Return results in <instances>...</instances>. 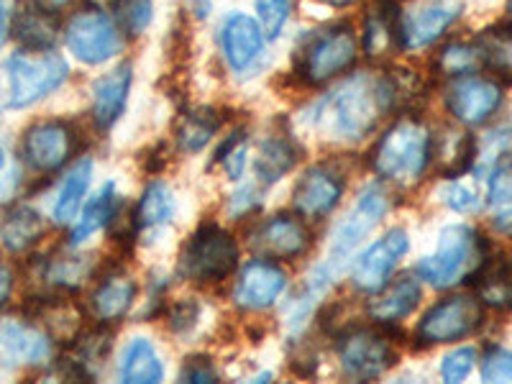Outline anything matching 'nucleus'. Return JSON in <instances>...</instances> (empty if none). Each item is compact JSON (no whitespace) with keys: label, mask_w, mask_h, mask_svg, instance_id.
<instances>
[{"label":"nucleus","mask_w":512,"mask_h":384,"mask_svg":"<svg viewBox=\"0 0 512 384\" xmlns=\"http://www.w3.org/2000/svg\"><path fill=\"white\" fill-rule=\"evenodd\" d=\"M510 13H512V0H510Z\"/></svg>","instance_id":"nucleus-55"},{"label":"nucleus","mask_w":512,"mask_h":384,"mask_svg":"<svg viewBox=\"0 0 512 384\" xmlns=\"http://www.w3.org/2000/svg\"><path fill=\"white\" fill-rule=\"evenodd\" d=\"M44 228L47 223L39 210H34L31 205H13L3 213V221H0V241L8 251L21 254L44 236Z\"/></svg>","instance_id":"nucleus-25"},{"label":"nucleus","mask_w":512,"mask_h":384,"mask_svg":"<svg viewBox=\"0 0 512 384\" xmlns=\"http://www.w3.org/2000/svg\"><path fill=\"white\" fill-rule=\"evenodd\" d=\"M256 21L262 24L264 34L269 41L280 39L282 31L290 24L292 11H295V0H254Z\"/></svg>","instance_id":"nucleus-40"},{"label":"nucleus","mask_w":512,"mask_h":384,"mask_svg":"<svg viewBox=\"0 0 512 384\" xmlns=\"http://www.w3.org/2000/svg\"><path fill=\"white\" fill-rule=\"evenodd\" d=\"M489 208L500 228H512V167H497L487 187Z\"/></svg>","instance_id":"nucleus-39"},{"label":"nucleus","mask_w":512,"mask_h":384,"mask_svg":"<svg viewBox=\"0 0 512 384\" xmlns=\"http://www.w3.org/2000/svg\"><path fill=\"white\" fill-rule=\"evenodd\" d=\"M218 131V116L213 111H192L187 113L180 121L177 128V144H180L182 152L195 154L200 152L203 146H208V141L216 136Z\"/></svg>","instance_id":"nucleus-36"},{"label":"nucleus","mask_w":512,"mask_h":384,"mask_svg":"<svg viewBox=\"0 0 512 384\" xmlns=\"http://www.w3.org/2000/svg\"><path fill=\"white\" fill-rule=\"evenodd\" d=\"M182 379L185 382H216V369L203 356H195V359H187L185 369H182Z\"/></svg>","instance_id":"nucleus-46"},{"label":"nucleus","mask_w":512,"mask_h":384,"mask_svg":"<svg viewBox=\"0 0 512 384\" xmlns=\"http://www.w3.org/2000/svg\"><path fill=\"white\" fill-rule=\"evenodd\" d=\"M93 264V256H57V259H52V262L44 267V280H47L49 285L59 287V290H77V287L85 285V280L93 274Z\"/></svg>","instance_id":"nucleus-34"},{"label":"nucleus","mask_w":512,"mask_h":384,"mask_svg":"<svg viewBox=\"0 0 512 384\" xmlns=\"http://www.w3.org/2000/svg\"><path fill=\"white\" fill-rule=\"evenodd\" d=\"M484 382H512V351H489L482 361Z\"/></svg>","instance_id":"nucleus-45"},{"label":"nucleus","mask_w":512,"mask_h":384,"mask_svg":"<svg viewBox=\"0 0 512 384\" xmlns=\"http://www.w3.org/2000/svg\"><path fill=\"white\" fill-rule=\"evenodd\" d=\"M29 3H34V6L44 8V11L49 13H59L64 11V8H70L75 0H29Z\"/></svg>","instance_id":"nucleus-52"},{"label":"nucleus","mask_w":512,"mask_h":384,"mask_svg":"<svg viewBox=\"0 0 512 384\" xmlns=\"http://www.w3.org/2000/svg\"><path fill=\"white\" fill-rule=\"evenodd\" d=\"M3 164H6V157H3V149H0V169H3Z\"/></svg>","instance_id":"nucleus-54"},{"label":"nucleus","mask_w":512,"mask_h":384,"mask_svg":"<svg viewBox=\"0 0 512 384\" xmlns=\"http://www.w3.org/2000/svg\"><path fill=\"white\" fill-rule=\"evenodd\" d=\"M75 152V131L64 121H39L26 128L21 154L36 172H57Z\"/></svg>","instance_id":"nucleus-15"},{"label":"nucleus","mask_w":512,"mask_h":384,"mask_svg":"<svg viewBox=\"0 0 512 384\" xmlns=\"http://www.w3.org/2000/svg\"><path fill=\"white\" fill-rule=\"evenodd\" d=\"M118 198H116V185L113 182H105L100 187V192L88 203V208L82 210L80 221L72 228L70 246H80L82 241H88L93 233H98L100 228H105L108 223L116 218L118 213Z\"/></svg>","instance_id":"nucleus-29"},{"label":"nucleus","mask_w":512,"mask_h":384,"mask_svg":"<svg viewBox=\"0 0 512 384\" xmlns=\"http://www.w3.org/2000/svg\"><path fill=\"white\" fill-rule=\"evenodd\" d=\"M510 267H512V264H510Z\"/></svg>","instance_id":"nucleus-56"},{"label":"nucleus","mask_w":512,"mask_h":384,"mask_svg":"<svg viewBox=\"0 0 512 384\" xmlns=\"http://www.w3.org/2000/svg\"><path fill=\"white\" fill-rule=\"evenodd\" d=\"M400 108L390 72H356L346 77L310 108L308 126L333 144L367 139L387 113Z\"/></svg>","instance_id":"nucleus-1"},{"label":"nucleus","mask_w":512,"mask_h":384,"mask_svg":"<svg viewBox=\"0 0 512 384\" xmlns=\"http://www.w3.org/2000/svg\"><path fill=\"white\" fill-rule=\"evenodd\" d=\"M387 208H390V195H387L379 185H367L359 192L354 208L346 213L344 221L338 223L336 231H333L331 259L336 267L344 262V259H349L351 251L379 226V221L384 218Z\"/></svg>","instance_id":"nucleus-12"},{"label":"nucleus","mask_w":512,"mask_h":384,"mask_svg":"<svg viewBox=\"0 0 512 384\" xmlns=\"http://www.w3.org/2000/svg\"><path fill=\"white\" fill-rule=\"evenodd\" d=\"M461 18L459 0H425L413 11L400 13V52L431 49Z\"/></svg>","instance_id":"nucleus-11"},{"label":"nucleus","mask_w":512,"mask_h":384,"mask_svg":"<svg viewBox=\"0 0 512 384\" xmlns=\"http://www.w3.org/2000/svg\"><path fill=\"white\" fill-rule=\"evenodd\" d=\"M198 315H200L198 303H190V300H185V303H180L172 308V328H175V331L192 328L195 326V320H198Z\"/></svg>","instance_id":"nucleus-48"},{"label":"nucleus","mask_w":512,"mask_h":384,"mask_svg":"<svg viewBox=\"0 0 512 384\" xmlns=\"http://www.w3.org/2000/svg\"><path fill=\"white\" fill-rule=\"evenodd\" d=\"M111 351V338L105 333L95 331L88 333L85 338H80L75 346V359L70 361L72 369H75L77 377H93L95 369L103 364V359Z\"/></svg>","instance_id":"nucleus-38"},{"label":"nucleus","mask_w":512,"mask_h":384,"mask_svg":"<svg viewBox=\"0 0 512 384\" xmlns=\"http://www.w3.org/2000/svg\"><path fill=\"white\" fill-rule=\"evenodd\" d=\"M484 67L482 52H479L477 41H446L438 54L433 57V70L441 77H448V80H456V77L466 75H477Z\"/></svg>","instance_id":"nucleus-27"},{"label":"nucleus","mask_w":512,"mask_h":384,"mask_svg":"<svg viewBox=\"0 0 512 384\" xmlns=\"http://www.w3.org/2000/svg\"><path fill=\"white\" fill-rule=\"evenodd\" d=\"M359 54L361 44L354 26L331 24L326 29L313 31L303 41V47L297 49L295 72L305 85L318 88L354 70Z\"/></svg>","instance_id":"nucleus-3"},{"label":"nucleus","mask_w":512,"mask_h":384,"mask_svg":"<svg viewBox=\"0 0 512 384\" xmlns=\"http://www.w3.org/2000/svg\"><path fill=\"white\" fill-rule=\"evenodd\" d=\"M11 292H13V274L11 269L0 264V310L6 308Z\"/></svg>","instance_id":"nucleus-50"},{"label":"nucleus","mask_w":512,"mask_h":384,"mask_svg":"<svg viewBox=\"0 0 512 384\" xmlns=\"http://www.w3.org/2000/svg\"><path fill=\"white\" fill-rule=\"evenodd\" d=\"M361 54L372 62H387L400 52V3L372 0L361 21Z\"/></svg>","instance_id":"nucleus-16"},{"label":"nucleus","mask_w":512,"mask_h":384,"mask_svg":"<svg viewBox=\"0 0 512 384\" xmlns=\"http://www.w3.org/2000/svg\"><path fill=\"white\" fill-rule=\"evenodd\" d=\"M267 34L256 16L244 11H231L218 26V47L221 57L233 75H249L259 67L267 52Z\"/></svg>","instance_id":"nucleus-9"},{"label":"nucleus","mask_w":512,"mask_h":384,"mask_svg":"<svg viewBox=\"0 0 512 384\" xmlns=\"http://www.w3.org/2000/svg\"><path fill=\"white\" fill-rule=\"evenodd\" d=\"M187 11H190L192 18H208L213 13V0H187Z\"/></svg>","instance_id":"nucleus-51"},{"label":"nucleus","mask_w":512,"mask_h":384,"mask_svg":"<svg viewBox=\"0 0 512 384\" xmlns=\"http://www.w3.org/2000/svg\"><path fill=\"white\" fill-rule=\"evenodd\" d=\"M62 39L67 52L88 67L108 64L126 47V34L113 18V13L98 6L80 8L77 13H72L62 29Z\"/></svg>","instance_id":"nucleus-6"},{"label":"nucleus","mask_w":512,"mask_h":384,"mask_svg":"<svg viewBox=\"0 0 512 384\" xmlns=\"http://www.w3.org/2000/svg\"><path fill=\"white\" fill-rule=\"evenodd\" d=\"M90 175H93V162L90 159H80L75 167L67 172L62 182V190L57 195V203H54V221L57 223H70L75 221L77 210H80L82 198L90 187Z\"/></svg>","instance_id":"nucleus-31"},{"label":"nucleus","mask_w":512,"mask_h":384,"mask_svg":"<svg viewBox=\"0 0 512 384\" xmlns=\"http://www.w3.org/2000/svg\"><path fill=\"white\" fill-rule=\"evenodd\" d=\"M433 159V136L420 118L402 116L384 131L372 152V167L384 180L413 185Z\"/></svg>","instance_id":"nucleus-2"},{"label":"nucleus","mask_w":512,"mask_h":384,"mask_svg":"<svg viewBox=\"0 0 512 384\" xmlns=\"http://www.w3.org/2000/svg\"><path fill=\"white\" fill-rule=\"evenodd\" d=\"M0 359L18 367H41L52 359V336L24 320L0 323Z\"/></svg>","instance_id":"nucleus-18"},{"label":"nucleus","mask_w":512,"mask_h":384,"mask_svg":"<svg viewBox=\"0 0 512 384\" xmlns=\"http://www.w3.org/2000/svg\"><path fill=\"white\" fill-rule=\"evenodd\" d=\"M410 241L402 228H392L379 241H374L367 251H361L359 259L351 267V285L359 292L377 295L379 290L390 285L392 272L397 269L400 259L408 254Z\"/></svg>","instance_id":"nucleus-13"},{"label":"nucleus","mask_w":512,"mask_h":384,"mask_svg":"<svg viewBox=\"0 0 512 384\" xmlns=\"http://www.w3.org/2000/svg\"><path fill=\"white\" fill-rule=\"evenodd\" d=\"M338 361H341L346 377L367 382V379L382 377L387 369L395 367L397 351L379 331L351 328L338 341Z\"/></svg>","instance_id":"nucleus-10"},{"label":"nucleus","mask_w":512,"mask_h":384,"mask_svg":"<svg viewBox=\"0 0 512 384\" xmlns=\"http://www.w3.org/2000/svg\"><path fill=\"white\" fill-rule=\"evenodd\" d=\"M482 318L484 310L477 297H446V300L433 305V308L420 318L418 328H415V338H418V344L423 346L454 344V341H461V338L477 333V328L482 326Z\"/></svg>","instance_id":"nucleus-8"},{"label":"nucleus","mask_w":512,"mask_h":384,"mask_svg":"<svg viewBox=\"0 0 512 384\" xmlns=\"http://www.w3.org/2000/svg\"><path fill=\"white\" fill-rule=\"evenodd\" d=\"M287 287V274L282 272L274 262H264V259H254V262L246 264L244 269L236 277V285H233V303L236 308L249 310H267L272 308L280 295Z\"/></svg>","instance_id":"nucleus-17"},{"label":"nucleus","mask_w":512,"mask_h":384,"mask_svg":"<svg viewBox=\"0 0 512 384\" xmlns=\"http://www.w3.org/2000/svg\"><path fill=\"white\" fill-rule=\"evenodd\" d=\"M136 297V282L128 274H111L90 297V310L100 323H116L131 310Z\"/></svg>","instance_id":"nucleus-24"},{"label":"nucleus","mask_w":512,"mask_h":384,"mask_svg":"<svg viewBox=\"0 0 512 384\" xmlns=\"http://www.w3.org/2000/svg\"><path fill=\"white\" fill-rule=\"evenodd\" d=\"M446 105L451 116L464 126H482L500 111L502 85L482 75L456 77L446 90Z\"/></svg>","instance_id":"nucleus-14"},{"label":"nucleus","mask_w":512,"mask_h":384,"mask_svg":"<svg viewBox=\"0 0 512 384\" xmlns=\"http://www.w3.org/2000/svg\"><path fill=\"white\" fill-rule=\"evenodd\" d=\"M333 277H336V269L331 272L328 267H318L313 274H310L308 282H305V287L300 290V295H297L290 305V328L292 331H300V328L308 323L315 303H318L320 297L326 295V290L331 287Z\"/></svg>","instance_id":"nucleus-35"},{"label":"nucleus","mask_w":512,"mask_h":384,"mask_svg":"<svg viewBox=\"0 0 512 384\" xmlns=\"http://www.w3.org/2000/svg\"><path fill=\"white\" fill-rule=\"evenodd\" d=\"M479 295L492 308H510L512 305V267L495 269V272L484 274Z\"/></svg>","instance_id":"nucleus-41"},{"label":"nucleus","mask_w":512,"mask_h":384,"mask_svg":"<svg viewBox=\"0 0 512 384\" xmlns=\"http://www.w3.org/2000/svg\"><path fill=\"white\" fill-rule=\"evenodd\" d=\"M443 203L448 205L456 213H474L479 208V192L474 190L472 185H466V182H451V185L443 190Z\"/></svg>","instance_id":"nucleus-44"},{"label":"nucleus","mask_w":512,"mask_h":384,"mask_svg":"<svg viewBox=\"0 0 512 384\" xmlns=\"http://www.w3.org/2000/svg\"><path fill=\"white\" fill-rule=\"evenodd\" d=\"M175 218V195L164 182H152L136 205V226L157 228Z\"/></svg>","instance_id":"nucleus-33"},{"label":"nucleus","mask_w":512,"mask_h":384,"mask_svg":"<svg viewBox=\"0 0 512 384\" xmlns=\"http://www.w3.org/2000/svg\"><path fill=\"white\" fill-rule=\"evenodd\" d=\"M320 6L331 8V11H349V8L359 6L361 0H318Z\"/></svg>","instance_id":"nucleus-53"},{"label":"nucleus","mask_w":512,"mask_h":384,"mask_svg":"<svg viewBox=\"0 0 512 384\" xmlns=\"http://www.w3.org/2000/svg\"><path fill=\"white\" fill-rule=\"evenodd\" d=\"M474 364H477V351L469 349V346L451 351V354L443 356L441 361L443 382H464V379L472 374Z\"/></svg>","instance_id":"nucleus-42"},{"label":"nucleus","mask_w":512,"mask_h":384,"mask_svg":"<svg viewBox=\"0 0 512 384\" xmlns=\"http://www.w3.org/2000/svg\"><path fill=\"white\" fill-rule=\"evenodd\" d=\"M154 0H111V13L126 39H139L154 24Z\"/></svg>","instance_id":"nucleus-37"},{"label":"nucleus","mask_w":512,"mask_h":384,"mask_svg":"<svg viewBox=\"0 0 512 384\" xmlns=\"http://www.w3.org/2000/svg\"><path fill=\"white\" fill-rule=\"evenodd\" d=\"M134 85V67L128 62L116 64L113 70L100 75L93 85V121L100 131H108L123 116Z\"/></svg>","instance_id":"nucleus-21"},{"label":"nucleus","mask_w":512,"mask_h":384,"mask_svg":"<svg viewBox=\"0 0 512 384\" xmlns=\"http://www.w3.org/2000/svg\"><path fill=\"white\" fill-rule=\"evenodd\" d=\"M295 162L297 154L290 141L282 139V136H267L259 144V152H256L254 172L262 185H274V182L282 180L295 167Z\"/></svg>","instance_id":"nucleus-28"},{"label":"nucleus","mask_w":512,"mask_h":384,"mask_svg":"<svg viewBox=\"0 0 512 384\" xmlns=\"http://www.w3.org/2000/svg\"><path fill=\"white\" fill-rule=\"evenodd\" d=\"M484 267V244L474 228L464 223L446 226L438 236V246L431 256L420 259L415 272L420 280L433 285L436 290L454 287L456 282L474 277Z\"/></svg>","instance_id":"nucleus-4"},{"label":"nucleus","mask_w":512,"mask_h":384,"mask_svg":"<svg viewBox=\"0 0 512 384\" xmlns=\"http://www.w3.org/2000/svg\"><path fill=\"white\" fill-rule=\"evenodd\" d=\"M57 13H49L44 8L34 6L26 0L24 8H18L13 16V34L21 41L24 49H54L59 39V24Z\"/></svg>","instance_id":"nucleus-23"},{"label":"nucleus","mask_w":512,"mask_h":384,"mask_svg":"<svg viewBox=\"0 0 512 384\" xmlns=\"http://www.w3.org/2000/svg\"><path fill=\"white\" fill-rule=\"evenodd\" d=\"M484 67L512 80V26H492L477 39Z\"/></svg>","instance_id":"nucleus-32"},{"label":"nucleus","mask_w":512,"mask_h":384,"mask_svg":"<svg viewBox=\"0 0 512 384\" xmlns=\"http://www.w3.org/2000/svg\"><path fill=\"white\" fill-rule=\"evenodd\" d=\"M239 246L228 231L203 226L185 244L180 256V274L195 282H221L236 269Z\"/></svg>","instance_id":"nucleus-7"},{"label":"nucleus","mask_w":512,"mask_h":384,"mask_svg":"<svg viewBox=\"0 0 512 384\" xmlns=\"http://www.w3.org/2000/svg\"><path fill=\"white\" fill-rule=\"evenodd\" d=\"M344 195V180L331 167H310L292 192V205L305 218H326Z\"/></svg>","instance_id":"nucleus-20"},{"label":"nucleus","mask_w":512,"mask_h":384,"mask_svg":"<svg viewBox=\"0 0 512 384\" xmlns=\"http://www.w3.org/2000/svg\"><path fill=\"white\" fill-rule=\"evenodd\" d=\"M8 80V108H29L49 98L70 77V62L54 49H21L3 64Z\"/></svg>","instance_id":"nucleus-5"},{"label":"nucleus","mask_w":512,"mask_h":384,"mask_svg":"<svg viewBox=\"0 0 512 384\" xmlns=\"http://www.w3.org/2000/svg\"><path fill=\"white\" fill-rule=\"evenodd\" d=\"M246 154H249V144H246L244 134H236L226 141L221 152H218V162L226 167L228 177L231 180H239L244 175V167H246Z\"/></svg>","instance_id":"nucleus-43"},{"label":"nucleus","mask_w":512,"mask_h":384,"mask_svg":"<svg viewBox=\"0 0 512 384\" xmlns=\"http://www.w3.org/2000/svg\"><path fill=\"white\" fill-rule=\"evenodd\" d=\"M13 16H16L13 0H0V47L6 44L8 34H13Z\"/></svg>","instance_id":"nucleus-49"},{"label":"nucleus","mask_w":512,"mask_h":384,"mask_svg":"<svg viewBox=\"0 0 512 384\" xmlns=\"http://www.w3.org/2000/svg\"><path fill=\"white\" fill-rule=\"evenodd\" d=\"M259 203H262V198H259V192H256L254 187H241L239 192H233L231 195V203H228V208H231L236 216H244V213L254 210Z\"/></svg>","instance_id":"nucleus-47"},{"label":"nucleus","mask_w":512,"mask_h":384,"mask_svg":"<svg viewBox=\"0 0 512 384\" xmlns=\"http://www.w3.org/2000/svg\"><path fill=\"white\" fill-rule=\"evenodd\" d=\"M420 303V282L413 280L410 274L400 277L395 285H387L374 295L369 303V315L377 323H400L402 318H408Z\"/></svg>","instance_id":"nucleus-22"},{"label":"nucleus","mask_w":512,"mask_h":384,"mask_svg":"<svg viewBox=\"0 0 512 384\" xmlns=\"http://www.w3.org/2000/svg\"><path fill=\"white\" fill-rule=\"evenodd\" d=\"M118 377L121 382L134 384H157L164 379V367L159 361L157 349L146 338H134L123 349L121 364H118Z\"/></svg>","instance_id":"nucleus-26"},{"label":"nucleus","mask_w":512,"mask_h":384,"mask_svg":"<svg viewBox=\"0 0 512 384\" xmlns=\"http://www.w3.org/2000/svg\"><path fill=\"white\" fill-rule=\"evenodd\" d=\"M251 244L267 259H297L313 244L308 226L295 216H274L251 236Z\"/></svg>","instance_id":"nucleus-19"},{"label":"nucleus","mask_w":512,"mask_h":384,"mask_svg":"<svg viewBox=\"0 0 512 384\" xmlns=\"http://www.w3.org/2000/svg\"><path fill=\"white\" fill-rule=\"evenodd\" d=\"M433 159L448 177H459L474 159V139L464 131L446 128L433 144Z\"/></svg>","instance_id":"nucleus-30"}]
</instances>
